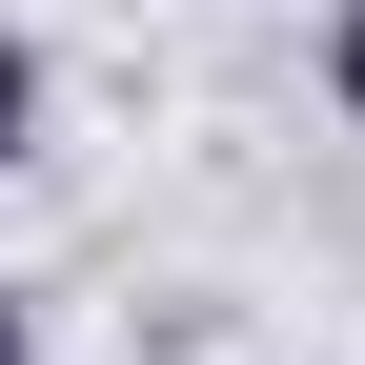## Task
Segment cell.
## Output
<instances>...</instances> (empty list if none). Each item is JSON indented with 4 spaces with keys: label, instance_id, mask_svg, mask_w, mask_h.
<instances>
[{
    "label": "cell",
    "instance_id": "1",
    "mask_svg": "<svg viewBox=\"0 0 365 365\" xmlns=\"http://www.w3.org/2000/svg\"><path fill=\"white\" fill-rule=\"evenodd\" d=\"M0 163H41V41L0 21Z\"/></svg>",
    "mask_w": 365,
    "mask_h": 365
},
{
    "label": "cell",
    "instance_id": "2",
    "mask_svg": "<svg viewBox=\"0 0 365 365\" xmlns=\"http://www.w3.org/2000/svg\"><path fill=\"white\" fill-rule=\"evenodd\" d=\"M325 102L365 122V0H325Z\"/></svg>",
    "mask_w": 365,
    "mask_h": 365
},
{
    "label": "cell",
    "instance_id": "3",
    "mask_svg": "<svg viewBox=\"0 0 365 365\" xmlns=\"http://www.w3.org/2000/svg\"><path fill=\"white\" fill-rule=\"evenodd\" d=\"M0 365H41V304H21V284H0Z\"/></svg>",
    "mask_w": 365,
    "mask_h": 365
}]
</instances>
